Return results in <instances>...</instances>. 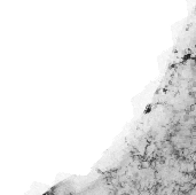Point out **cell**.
I'll list each match as a JSON object with an SVG mask.
<instances>
[{"instance_id": "obj_1", "label": "cell", "mask_w": 196, "mask_h": 195, "mask_svg": "<svg viewBox=\"0 0 196 195\" xmlns=\"http://www.w3.org/2000/svg\"><path fill=\"white\" fill-rule=\"evenodd\" d=\"M154 153H156V145L155 143H149L146 146V155L151 156Z\"/></svg>"}, {"instance_id": "obj_2", "label": "cell", "mask_w": 196, "mask_h": 195, "mask_svg": "<svg viewBox=\"0 0 196 195\" xmlns=\"http://www.w3.org/2000/svg\"><path fill=\"white\" fill-rule=\"evenodd\" d=\"M192 189H193V184L192 182H186V184L180 185V191L183 192V193H188Z\"/></svg>"}, {"instance_id": "obj_3", "label": "cell", "mask_w": 196, "mask_h": 195, "mask_svg": "<svg viewBox=\"0 0 196 195\" xmlns=\"http://www.w3.org/2000/svg\"><path fill=\"white\" fill-rule=\"evenodd\" d=\"M195 171V163L193 161H188L187 163V173H193Z\"/></svg>"}, {"instance_id": "obj_4", "label": "cell", "mask_w": 196, "mask_h": 195, "mask_svg": "<svg viewBox=\"0 0 196 195\" xmlns=\"http://www.w3.org/2000/svg\"><path fill=\"white\" fill-rule=\"evenodd\" d=\"M140 165H141V168H144V169H147V168H149L150 163H149V161H141Z\"/></svg>"}, {"instance_id": "obj_5", "label": "cell", "mask_w": 196, "mask_h": 195, "mask_svg": "<svg viewBox=\"0 0 196 195\" xmlns=\"http://www.w3.org/2000/svg\"><path fill=\"white\" fill-rule=\"evenodd\" d=\"M192 158H193V162L196 163V154H193V155H192Z\"/></svg>"}]
</instances>
